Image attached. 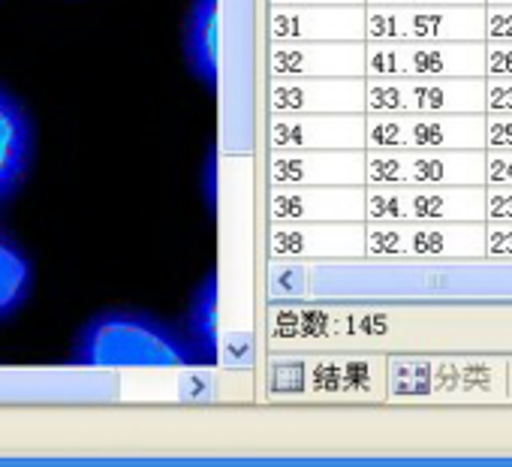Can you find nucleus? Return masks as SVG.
Masks as SVG:
<instances>
[{"instance_id": "obj_22", "label": "nucleus", "mask_w": 512, "mask_h": 467, "mask_svg": "<svg viewBox=\"0 0 512 467\" xmlns=\"http://www.w3.org/2000/svg\"><path fill=\"white\" fill-rule=\"evenodd\" d=\"M485 7H512V0H485Z\"/></svg>"}, {"instance_id": "obj_3", "label": "nucleus", "mask_w": 512, "mask_h": 467, "mask_svg": "<svg viewBox=\"0 0 512 467\" xmlns=\"http://www.w3.org/2000/svg\"><path fill=\"white\" fill-rule=\"evenodd\" d=\"M482 43L365 40V73H368V79L485 76V46Z\"/></svg>"}, {"instance_id": "obj_9", "label": "nucleus", "mask_w": 512, "mask_h": 467, "mask_svg": "<svg viewBox=\"0 0 512 467\" xmlns=\"http://www.w3.org/2000/svg\"><path fill=\"white\" fill-rule=\"evenodd\" d=\"M506 365L494 359H395L392 389L398 395H503Z\"/></svg>"}, {"instance_id": "obj_7", "label": "nucleus", "mask_w": 512, "mask_h": 467, "mask_svg": "<svg viewBox=\"0 0 512 467\" xmlns=\"http://www.w3.org/2000/svg\"><path fill=\"white\" fill-rule=\"evenodd\" d=\"M368 220H485V184H365Z\"/></svg>"}, {"instance_id": "obj_17", "label": "nucleus", "mask_w": 512, "mask_h": 467, "mask_svg": "<svg viewBox=\"0 0 512 467\" xmlns=\"http://www.w3.org/2000/svg\"><path fill=\"white\" fill-rule=\"evenodd\" d=\"M485 220H512V184H485Z\"/></svg>"}, {"instance_id": "obj_8", "label": "nucleus", "mask_w": 512, "mask_h": 467, "mask_svg": "<svg viewBox=\"0 0 512 467\" xmlns=\"http://www.w3.org/2000/svg\"><path fill=\"white\" fill-rule=\"evenodd\" d=\"M365 145L383 148H485L482 115H419V112H365Z\"/></svg>"}, {"instance_id": "obj_21", "label": "nucleus", "mask_w": 512, "mask_h": 467, "mask_svg": "<svg viewBox=\"0 0 512 467\" xmlns=\"http://www.w3.org/2000/svg\"><path fill=\"white\" fill-rule=\"evenodd\" d=\"M368 7H449V4H485V0H365Z\"/></svg>"}, {"instance_id": "obj_18", "label": "nucleus", "mask_w": 512, "mask_h": 467, "mask_svg": "<svg viewBox=\"0 0 512 467\" xmlns=\"http://www.w3.org/2000/svg\"><path fill=\"white\" fill-rule=\"evenodd\" d=\"M485 112H512V76H485Z\"/></svg>"}, {"instance_id": "obj_10", "label": "nucleus", "mask_w": 512, "mask_h": 467, "mask_svg": "<svg viewBox=\"0 0 512 467\" xmlns=\"http://www.w3.org/2000/svg\"><path fill=\"white\" fill-rule=\"evenodd\" d=\"M34 160V124L25 106L0 88V202H7L28 178Z\"/></svg>"}, {"instance_id": "obj_16", "label": "nucleus", "mask_w": 512, "mask_h": 467, "mask_svg": "<svg viewBox=\"0 0 512 467\" xmlns=\"http://www.w3.org/2000/svg\"><path fill=\"white\" fill-rule=\"evenodd\" d=\"M485 76H512V40H485Z\"/></svg>"}, {"instance_id": "obj_4", "label": "nucleus", "mask_w": 512, "mask_h": 467, "mask_svg": "<svg viewBox=\"0 0 512 467\" xmlns=\"http://www.w3.org/2000/svg\"><path fill=\"white\" fill-rule=\"evenodd\" d=\"M365 184H485V148H383L365 154Z\"/></svg>"}, {"instance_id": "obj_5", "label": "nucleus", "mask_w": 512, "mask_h": 467, "mask_svg": "<svg viewBox=\"0 0 512 467\" xmlns=\"http://www.w3.org/2000/svg\"><path fill=\"white\" fill-rule=\"evenodd\" d=\"M365 112H419V115H482L485 76L443 79H368Z\"/></svg>"}, {"instance_id": "obj_1", "label": "nucleus", "mask_w": 512, "mask_h": 467, "mask_svg": "<svg viewBox=\"0 0 512 467\" xmlns=\"http://www.w3.org/2000/svg\"><path fill=\"white\" fill-rule=\"evenodd\" d=\"M82 368H193L211 362L190 335L142 311H103L91 317L73 347Z\"/></svg>"}, {"instance_id": "obj_15", "label": "nucleus", "mask_w": 512, "mask_h": 467, "mask_svg": "<svg viewBox=\"0 0 512 467\" xmlns=\"http://www.w3.org/2000/svg\"><path fill=\"white\" fill-rule=\"evenodd\" d=\"M485 148L512 151V112H485Z\"/></svg>"}, {"instance_id": "obj_13", "label": "nucleus", "mask_w": 512, "mask_h": 467, "mask_svg": "<svg viewBox=\"0 0 512 467\" xmlns=\"http://www.w3.org/2000/svg\"><path fill=\"white\" fill-rule=\"evenodd\" d=\"M187 335L208 359H214V353H217V284H214V275L193 293Z\"/></svg>"}, {"instance_id": "obj_14", "label": "nucleus", "mask_w": 512, "mask_h": 467, "mask_svg": "<svg viewBox=\"0 0 512 467\" xmlns=\"http://www.w3.org/2000/svg\"><path fill=\"white\" fill-rule=\"evenodd\" d=\"M485 260L512 263V220H485Z\"/></svg>"}, {"instance_id": "obj_19", "label": "nucleus", "mask_w": 512, "mask_h": 467, "mask_svg": "<svg viewBox=\"0 0 512 467\" xmlns=\"http://www.w3.org/2000/svg\"><path fill=\"white\" fill-rule=\"evenodd\" d=\"M485 184H512V151L485 148Z\"/></svg>"}, {"instance_id": "obj_6", "label": "nucleus", "mask_w": 512, "mask_h": 467, "mask_svg": "<svg viewBox=\"0 0 512 467\" xmlns=\"http://www.w3.org/2000/svg\"><path fill=\"white\" fill-rule=\"evenodd\" d=\"M365 40H419V43H482L485 4L449 7H368Z\"/></svg>"}, {"instance_id": "obj_2", "label": "nucleus", "mask_w": 512, "mask_h": 467, "mask_svg": "<svg viewBox=\"0 0 512 467\" xmlns=\"http://www.w3.org/2000/svg\"><path fill=\"white\" fill-rule=\"evenodd\" d=\"M365 254L416 263L485 260V220H371Z\"/></svg>"}, {"instance_id": "obj_12", "label": "nucleus", "mask_w": 512, "mask_h": 467, "mask_svg": "<svg viewBox=\"0 0 512 467\" xmlns=\"http://www.w3.org/2000/svg\"><path fill=\"white\" fill-rule=\"evenodd\" d=\"M31 296V260L0 232V320L13 317Z\"/></svg>"}, {"instance_id": "obj_11", "label": "nucleus", "mask_w": 512, "mask_h": 467, "mask_svg": "<svg viewBox=\"0 0 512 467\" xmlns=\"http://www.w3.org/2000/svg\"><path fill=\"white\" fill-rule=\"evenodd\" d=\"M184 58L190 73L214 91L220 79V0H190L184 19Z\"/></svg>"}, {"instance_id": "obj_20", "label": "nucleus", "mask_w": 512, "mask_h": 467, "mask_svg": "<svg viewBox=\"0 0 512 467\" xmlns=\"http://www.w3.org/2000/svg\"><path fill=\"white\" fill-rule=\"evenodd\" d=\"M485 40H512V7H485Z\"/></svg>"}]
</instances>
